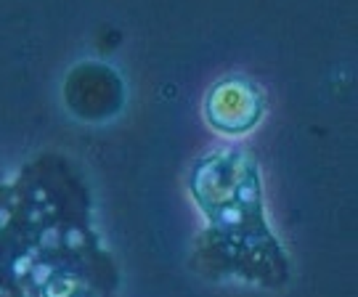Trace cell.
I'll use <instances>...</instances> for the list:
<instances>
[{"mask_svg":"<svg viewBox=\"0 0 358 297\" xmlns=\"http://www.w3.org/2000/svg\"><path fill=\"white\" fill-rule=\"evenodd\" d=\"M263 115V93L252 82L231 78L217 82L207 96V119L223 133H244Z\"/></svg>","mask_w":358,"mask_h":297,"instance_id":"6da1fadb","label":"cell"}]
</instances>
